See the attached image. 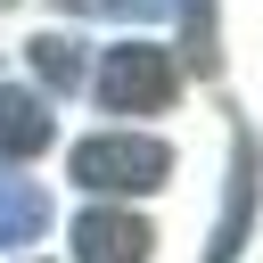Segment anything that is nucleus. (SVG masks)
Masks as SVG:
<instances>
[{
    "instance_id": "f03ea898",
    "label": "nucleus",
    "mask_w": 263,
    "mask_h": 263,
    "mask_svg": "<svg viewBox=\"0 0 263 263\" xmlns=\"http://www.w3.org/2000/svg\"><path fill=\"white\" fill-rule=\"evenodd\" d=\"M173 90H181V74H173V49H156V41H123L99 66V107L107 115H164Z\"/></svg>"
},
{
    "instance_id": "20e7f679",
    "label": "nucleus",
    "mask_w": 263,
    "mask_h": 263,
    "mask_svg": "<svg viewBox=\"0 0 263 263\" xmlns=\"http://www.w3.org/2000/svg\"><path fill=\"white\" fill-rule=\"evenodd\" d=\"M49 132H58V123H49V107H41L33 90L0 82V156H8V164H16V156H41V148H49Z\"/></svg>"
},
{
    "instance_id": "39448f33",
    "label": "nucleus",
    "mask_w": 263,
    "mask_h": 263,
    "mask_svg": "<svg viewBox=\"0 0 263 263\" xmlns=\"http://www.w3.org/2000/svg\"><path fill=\"white\" fill-rule=\"evenodd\" d=\"M247 214H255V140H238V164H230V205H222V230H214V263H230L247 247Z\"/></svg>"
},
{
    "instance_id": "6e6552de",
    "label": "nucleus",
    "mask_w": 263,
    "mask_h": 263,
    "mask_svg": "<svg viewBox=\"0 0 263 263\" xmlns=\"http://www.w3.org/2000/svg\"><path fill=\"white\" fill-rule=\"evenodd\" d=\"M90 8H115V16H140V25H148V16H164V8H181V0H90Z\"/></svg>"
},
{
    "instance_id": "0eeeda50",
    "label": "nucleus",
    "mask_w": 263,
    "mask_h": 263,
    "mask_svg": "<svg viewBox=\"0 0 263 263\" xmlns=\"http://www.w3.org/2000/svg\"><path fill=\"white\" fill-rule=\"evenodd\" d=\"M33 49V74L49 82V90H74L82 82V41L74 33H41V41H25Z\"/></svg>"
},
{
    "instance_id": "423d86ee",
    "label": "nucleus",
    "mask_w": 263,
    "mask_h": 263,
    "mask_svg": "<svg viewBox=\"0 0 263 263\" xmlns=\"http://www.w3.org/2000/svg\"><path fill=\"white\" fill-rule=\"evenodd\" d=\"M49 230V197L33 181H0V247H33Z\"/></svg>"
},
{
    "instance_id": "f257e3e1",
    "label": "nucleus",
    "mask_w": 263,
    "mask_h": 263,
    "mask_svg": "<svg viewBox=\"0 0 263 263\" xmlns=\"http://www.w3.org/2000/svg\"><path fill=\"white\" fill-rule=\"evenodd\" d=\"M173 173V148L148 140V132H99L74 148V181L82 189H107V197H140V189H164Z\"/></svg>"
},
{
    "instance_id": "7ed1b4c3",
    "label": "nucleus",
    "mask_w": 263,
    "mask_h": 263,
    "mask_svg": "<svg viewBox=\"0 0 263 263\" xmlns=\"http://www.w3.org/2000/svg\"><path fill=\"white\" fill-rule=\"evenodd\" d=\"M148 222H132V214H115V205H90L82 222H74V255L82 263H148Z\"/></svg>"
}]
</instances>
